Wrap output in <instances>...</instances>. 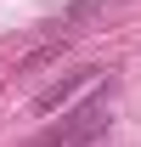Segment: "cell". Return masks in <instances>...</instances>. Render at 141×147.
Listing matches in <instances>:
<instances>
[{
  "label": "cell",
  "mask_w": 141,
  "mask_h": 147,
  "mask_svg": "<svg viewBox=\"0 0 141 147\" xmlns=\"http://www.w3.org/2000/svg\"><path fill=\"white\" fill-rule=\"evenodd\" d=\"M107 125H113V85H107L102 96L79 102L73 113H62V125H51L34 147H96L107 136Z\"/></svg>",
  "instance_id": "obj_1"
},
{
  "label": "cell",
  "mask_w": 141,
  "mask_h": 147,
  "mask_svg": "<svg viewBox=\"0 0 141 147\" xmlns=\"http://www.w3.org/2000/svg\"><path fill=\"white\" fill-rule=\"evenodd\" d=\"M96 79H102V68H73V74H62L56 85H45V91L34 96V119H51L56 108H68L73 96L85 91V85H96Z\"/></svg>",
  "instance_id": "obj_2"
}]
</instances>
